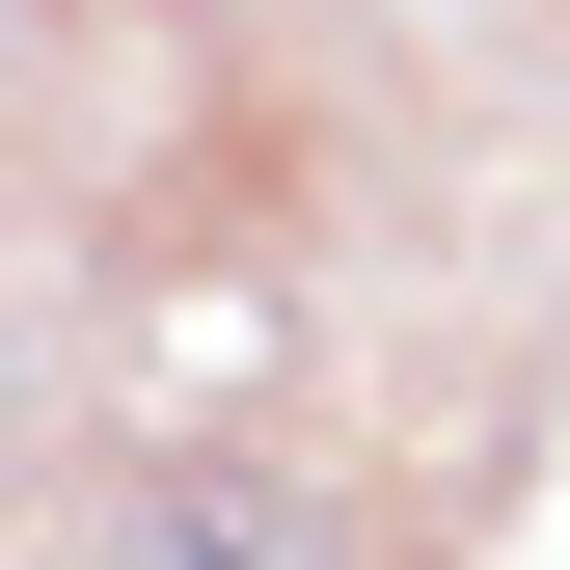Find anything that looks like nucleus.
<instances>
[{
	"label": "nucleus",
	"mask_w": 570,
	"mask_h": 570,
	"mask_svg": "<svg viewBox=\"0 0 570 570\" xmlns=\"http://www.w3.org/2000/svg\"><path fill=\"white\" fill-rule=\"evenodd\" d=\"M109 570H381V517L326 462H272V435H164L109 489Z\"/></svg>",
	"instance_id": "f257e3e1"
}]
</instances>
